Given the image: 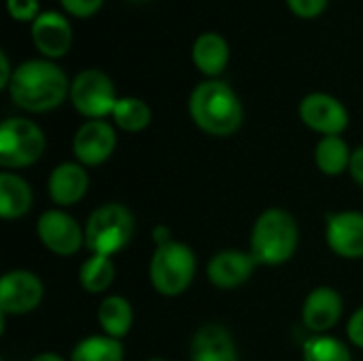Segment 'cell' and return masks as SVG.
<instances>
[{
    "instance_id": "obj_1",
    "label": "cell",
    "mask_w": 363,
    "mask_h": 361,
    "mask_svg": "<svg viewBox=\"0 0 363 361\" xmlns=\"http://www.w3.org/2000/svg\"><path fill=\"white\" fill-rule=\"evenodd\" d=\"M9 94L19 109L47 113L70 96V85L66 72L51 60H28L15 68Z\"/></svg>"
},
{
    "instance_id": "obj_2",
    "label": "cell",
    "mask_w": 363,
    "mask_h": 361,
    "mask_svg": "<svg viewBox=\"0 0 363 361\" xmlns=\"http://www.w3.org/2000/svg\"><path fill=\"white\" fill-rule=\"evenodd\" d=\"M189 115L202 132L223 138L232 136L240 128L242 102L228 83L208 79L198 83L191 91Z\"/></svg>"
},
{
    "instance_id": "obj_3",
    "label": "cell",
    "mask_w": 363,
    "mask_h": 361,
    "mask_svg": "<svg viewBox=\"0 0 363 361\" xmlns=\"http://www.w3.org/2000/svg\"><path fill=\"white\" fill-rule=\"evenodd\" d=\"M300 230L294 215L285 209H266L251 230V253L257 264L281 266L289 262L298 249Z\"/></svg>"
},
{
    "instance_id": "obj_4",
    "label": "cell",
    "mask_w": 363,
    "mask_h": 361,
    "mask_svg": "<svg viewBox=\"0 0 363 361\" xmlns=\"http://www.w3.org/2000/svg\"><path fill=\"white\" fill-rule=\"evenodd\" d=\"M136 232L132 211L119 202L98 206L85 223V247L94 255H108L123 251Z\"/></svg>"
},
{
    "instance_id": "obj_5",
    "label": "cell",
    "mask_w": 363,
    "mask_h": 361,
    "mask_svg": "<svg viewBox=\"0 0 363 361\" xmlns=\"http://www.w3.org/2000/svg\"><path fill=\"white\" fill-rule=\"evenodd\" d=\"M196 270V253L179 240H168L164 245H157L151 255L149 281L160 296L177 298L189 289Z\"/></svg>"
},
{
    "instance_id": "obj_6",
    "label": "cell",
    "mask_w": 363,
    "mask_h": 361,
    "mask_svg": "<svg viewBox=\"0 0 363 361\" xmlns=\"http://www.w3.org/2000/svg\"><path fill=\"white\" fill-rule=\"evenodd\" d=\"M43 130L26 117H9L0 126V166L4 170L28 168L45 153Z\"/></svg>"
},
{
    "instance_id": "obj_7",
    "label": "cell",
    "mask_w": 363,
    "mask_h": 361,
    "mask_svg": "<svg viewBox=\"0 0 363 361\" xmlns=\"http://www.w3.org/2000/svg\"><path fill=\"white\" fill-rule=\"evenodd\" d=\"M117 94L111 77L98 68L81 70L70 83V102L79 115L91 119H104L113 115Z\"/></svg>"
},
{
    "instance_id": "obj_8",
    "label": "cell",
    "mask_w": 363,
    "mask_h": 361,
    "mask_svg": "<svg viewBox=\"0 0 363 361\" xmlns=\"http://www.w3.org/2000/svg\"><path fill=\"white\" fill-rule=\"evenodd\" d=\"M36 234L43 247L60 257L74 255L85 245V230L62 209L45 211L36 221Z\"/></svg>"
},
{
    "instance_id": "obj_9",
    "label": "cell",
    "mask_w": 363,
    "mask_h": 361,
    "mask_svg": "<svg viewBox=\"0 0 363 361\" xmlns=\"http://www.w3.org/2000/svg\"><path fill=\"white\" fill-rule=\"evenodd\" d=\"M45 287L36 272L9 270L0 281V313L2 317H19L38 309Z\"/></svg>"
},
{
    "instance_id": "obj_10",
    "label": "cell",
    "mask_w": 363,
    "mask_h": 361,
    "mask_svg": "<svg viewBox=\"0 0 363 361\" xmlns=\"http://www.w3.org/2000/svg\"><path fill=\"white\" fill-rule=\"evenodd\" d=\"M298 113L302 123L321 136H340L349 128L347 106L338 98L323 91H313L304 96Z\"/></svg>"
},
{
    "instance_id": "obj_11",
    "label": "cell",
    "mask_w": 363,
    "mask_h": 361,
    "mask_svg": "<svg viewBox=\"0 0 363 361\" xmlns=\"http://www.w3.org/2000/svg\"><path fill=\"white\" fill-rule=\"evenodd\" d=\"M117 147L115 128L104 119L85 121L74 138H72V153L79 164L83 166H100L104 164Z\"/></svg>"
},
{
    "instance_id": "obj_12",
    "label": "cell",
    "mask_w": 363,
    "mask_h": 361,
    "mask_svg": "<svg viewBox=\"0 0 363 361\" xmlns=\"http://www.w3.org/2000/svg\"><path fill=\"white\" fill-rule=\"evenodd\" d=\"M325 240L328 247L342 260H362L363 257V213L340 211L328 215L325 221Z\"/></svg>"
},
{
    "instance_id": "obj_13",
    "label": "cell",
    "mask_w": 363,
    "mask_h": 361,
    "mask_svg": "<svg viewBox=\"0 0 363 361\" xmlns=\"http://www.w3.org/2000/svg\"><path fill=\"white\" fill-rule=\"evenodd\" d=\"M257 268V260L251 251L225 249L208 260L206 277L217 289H236L247 283Z\"/></svg>"
},
{
    "instance_id": "obj_14",
    "label": "cell",
    "mask_w": 363,
    "mask_h": 361,
    "mask_svg": "<svg viewBox=\"0 0 363 361\" xmlns=\"http://www.w3.org/2000/svg\"><path fill=\"white\" fill-rule=\"evenodd\" d=\"M342 309V296L334 287H315L302 304V323L313 334H328L340 321Z\"/></svg>"
},
{
    "instance_id": "obj_15",
    "label": "cell",
    "mask_w": 363,
    "mask_h": 361,
    "mask_svg": "<svg viewBox=\"0 0 363 361\" xmlns=\"http://www.w3.org/2000/svg\"><path fill=\"white\" fill-rule=\"evenodd\" d=\"M30 34H32L36 49L49 60H57V57L66 55L72 45L70 21L57 11H43L32 21Z\"/></svg>"
},
{
    "instance_id": "obj_16",
    "label": "cell",
    "mask_w": 363,
    "mask_h": 361,
    "mask_svg": "<svg viewBox=\"0 0 363 361\" xmlns=\"http://www.w3.org/2000/svg\"><path fill=\"white\" fill-rule=\"evenodd\" d=\"M89 189V177L83 164L79 162H62L55 166L47 181V194L57 206L79 204Z\"/></svg>"
},
{
    "instance_id": "obj_17",
    "label": "cell",
    "mask_w": 363,
    "mask_h": 361,
    "mask_svg": "<svg viewBox=\"0 0 363 361\" xmlns=\"http://www.w3.org/2000/svg\"><path fill=\"white\" fill-rule=\"evenodd\" d=\"M189 357L191 361H238V349L228 328L206 323L194 334Z\"/></svg>"
},
{
    "instance_id": "obj_18",
    "label": "cell",
    "mask_w": 363,
    "mask_h": 361,
    "mask_svg": "<svg viewBox=\"0 0 363 361\" xmlns=\"http://www.w3.org/2000/svg\"><path fill=\"white\" fill-rule=\"evenodd\" d=\"M191 57L196 68L206 77H219L230 62V47L221 34L204 32L196 38Z\"/></svg>"
},
{
    "instance_id": "obj_19",
    "label": "cell",
    "mask_w": 363,
    "mask_h": 361,
    "mask_svg": "<svg viewBox=\"0 0 363 361\" xmlns=\"http://www.w3.org/2000/svg\"><path fill=\"white\" fill-rule=\"evenodd\" d=\"M34 196L26 179L15 172L0 174V215L2 219H19L32 209Z\"/></svg>"
},
{
    "instance_id": "obj_20",
    "label": "cell",
    "mask_w": 363,
    "mask_h": 361,
    "mask_svg": "<svg viewBox=\"0 0 363 361\" xmlns=\"http://www.w3.org/2000/svg\"><path fill=\"white\" fill-rule=\"evenodd\" d=\"M98 323L102 332L115 340H121L130 334L134 326V309L123 296H106L98 306Z\"/></svg>"
},
{
    "instance_id": "obj_21",
    "label": "cell",
    "mask_w": 363,
    "mask_h": 361,
    "mask_svg": "<svg viewBox=\"0 0 363 361\" xmlns=\"http://www.w3.org/2000/svg\"><path fill=\"white\" fill-rule=\"evenodd\" d=\"M351 153L342 136H323L315 147V164L325 177H338L349 170Z\"/></svg>"
},
{
    "instance_id": "obj_22",
    "label": "cell",
    "mask_w": 363,
    "mask_h": 361,
    "mask_svg": "<svg viewBox=\"0 0 363 361\" xmlns=\"http://www.w3.org/2000/svg\"><path fill=\"white\" fill-rule=\"evenodd\" d=\"M113 281H115V264L108 255L89 253V257L79 268V285L87 294L94 296L102 294L113 285Z\"/></svg>"
},
{
    "instance_id": "obj_23",
    "label": "cell",
    "mask_w": 363,
    "mask_h": 361,
    "mask_svg": "<svg viewBox=\"0 0 363 361\" xmlns=\"http://www.w3.org/2000/svg\"><path fill=\"white\" fill-rule=\"evenodd\" d=\"M70 361H123V345L106 334H94L77 343Z\"/></svg>"
},
{
    "instance_id": "obj_24",
    "label": "cell",
    "mask_w": 363,
    "mask_h": 361,
    "mask_svg": "<svg viewBox=\"0 0 363 361\" xmlns=\"http://www.w3.org/2000/svg\"><path fill=\"white\" fill-rule=\"evenodd\" d=\"M113 121L119 130L123 132H143L149 123H151V109L145 100L140 98H119L117 104H115V111H113Z\"/></svg>"
},
{
    "instance_id": "obj_25",
    "label": "cell",
    "mask_w": 363,
    "mask_h": 361,
    "mask_svg": "<svg viewBox=\"0 0 363 361\" xmlns=\"http://www.w3.org/2000/svg\"><path fill=\"white\" fill-rule=\"evenodd\" d=\"M302 361H353L349 347L328 334H315L302 345Z\"/></svg>"
},
{
    "instance_id": "obj_26",
    "label": "cell",
    "mask_w": 363,
    "mask_h": 361,
    "mask_svg": "<svg viewBox=\"0 0 363 361\" xmlns=\"http://www.w3.org/2000/svg\"><path fill=\"white\" fill-rule=\"evenodd\" d=\"M9 15L17 21H34L40 11H38V0H6Z\"/></svg>"
},
{
    "instance_id": "obj_27",
    "label": "cell",
    "mask_w": 363,
    "mask_h": 361,
    "mask_svg": "<svg viewBox=\"0 0 363 361\" xmlns=\"http://www.w3.org/2000/svg\"><path fill=\"white\" fill-rule=\"evenodd\" d=\"M328 2L330 0H287L291 13L298 15V17H302V19L319 17L328 9Z\"/></svg>"
},
{
    "instance_id": "obj_28",
    "label": "cell",
    "mask_w": 363,
    "mask_h": 361,
    "mask_svg": "<svg viewBox=\"0 0 363 361\" xmlns=\"http://www.w3.org/2000/svg\"><path fill=\"white\" fill-rule=\"evenodd\" d=\"M64 11H68L74 17H91L100 11L104 0H60Z\"/></svg>"
},
{
    "instance_id": "obj_29",
    "label": "cell",
    "mask_w": 363,
    "mask_h": 361,
    "mask_svg": "<svg viewBox=\"0 0 363 361\" xmlns=\"http://www.w3.org/2000/svg\"><path fill=\"white\" fill-rule=\"evenodd\" d=\"M347 336L357 349H363V306L351 315L347 326Z\"/></svg>"
},
{
    "instance_id": "obj_30",
    "label": "cell",
    "mask_w": 363,
    "mask_h": 361,
    "mask_svg": "<svg viewBox=\"0 0 363 361\" xmlns=\"http://www.w3.org/2000/svg\"><path fill=\"white\" fill-rule=\"evenodd\" d=\"M349 174H351V179H353L357 185H362L363 187V145L362 147H357V149H353V153H351Z\"/></svg>"
},
{
    "instance_id": "obj_31",
    "label": "cell",
    "mask_w": 363,
    "mask_h": 361,
    "mask_svg": "<svg viewBox=\"0 0 363 361\" xmlns=\"http://www.w3.org/2000/svg\"><path fill=\"white\" fill-rule=\"evenodd\" d=\"M13 72H15V70H11L9 55H6L4 51H0V89H9L11 79H13Z\"/></svg>"
},
{
    "instance_id": "obj_32",
    "label": "cell",
    "mask_w": 363,
    "mask_h": 361,
    "mask_svg": "<svg viewBox=\"0 0 363 361\" xmlns=\"http://www.w3.org/2000/svg\"><path fill=\"white\" fill-rule=\"evenodd\" d=\"M153 240H155V247H157V245H164V243L172 240V234H170V230L166 226H157L153 230Z\"/></svg>"
},
{
    "instance_id": "obj_33",
    "label": "cell",
    "mask_w": 363,
    "mask_h": 361,
    "mask_svg": "<svg viewBox=\"0 0 363 361\" xmlns=\"http://www.w3.org/2000/svg\"><path fill=\"white\" fill-rule=\"evenodd\" d=\"M30 361H66L62 355H57V353H40V355H36V357H32Z\"/></svg>"
},
{
    "instance_id": "obj_34",
    "label": "cell",
    "mask_w": 363,
    "mask_h": 361,
    "mask_svg": "<svg viewBox=\"0 0 363 361\" xmlns=\"http://www.w3.org/2000/svg\"><path fill=\"white\" fill-rule=\"evenodd\" d=\"M147 361H166V360H162V357H153V360H147Z\"/></svg>"
},
{
    "instance_id": "obj_35",
    "label": "cell",
    "mask_w": 363,
    "mask_h": 361,
    "mask_svg": "<svg viewBox=\"0 0 363 361\" xmlns=\"http://www.w3.org/2000/svg\"><path fill=\"white\" fill-rule=\"evenodd\" d=\"M130 2H145V0H130Z\"/></svg>"
}]
</instances>
